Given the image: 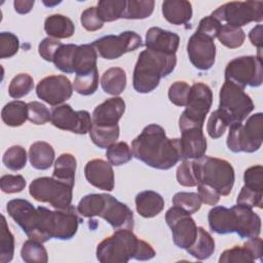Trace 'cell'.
I'll use <instances>...</instances> for the list:
<instances>
[{
  "instance_id": "cell-18",
  "label": "cell",
  "mask_w": 263,
  "mask_h": 263,
  "mask_svg": "<svg viewBox=\"0 0 263 263\" xmlns=\"http://www.w3.org/2000/svg\"><path fill=\"white\" fill-rule=\"evenodd\" d=\"M180 130L182 159H198L202 157L206 151V139L202 127L188 126Z\"/></svg>"
},
{
  "instance_id": "cell-8",
  "label": "cell",
  "mask_w": 263,
  "mask_h": 263,
  "mask_svg": "<svg viewBox=\"0 0 263 263\" xmlns=\"http://www.w3.org/2000/svg\"><path fill=\"white\" fill-rule=\"evenodd\" d=\"M219 108L217 109L227 122L228 126L242 122L254 110V103L245 89L226 81L219 93Z\"/></svg>"
},
{
  "instance_id": "cell-43",
  "label": "cell",
  "mask_w": 263,
  "mask_h": 263,
  "mask_svg": "<svg viewBox=\"0 0 263 263\" xmlns=\"http://www.w3.org/2000/svg\"><path fill=\"white\" fill-rule=\"evenodd\" d=\"M34 87L32 76L27 73L17 74L12 78L8 86V95L13 99H20L27 96Z\"/></svg>"
},
{
  "instance_id": "cell-46",
  "label": "cell",
  "mask_w": 263,
  "mask_h": 263,
  "mask_svg": "<svg viewBox=\"0 0 263 263\" xmlns=\"http://www.w3.org/2000/svg\"><path fill=\"white\" fill-rule=\"evenodd\" d=\"M176 177L178 183L185 187H194L198 184L194 163L190 159H184L182 161L177 168Z\"/></svg>"
},
{
  "instance_id": "cell-19",
  "label": "cell",
  "mask_w": 263,
  "mask_h": 263,
  "mask_svg": "<svg viewBox=\"0 0 263 263\" xmlns=\"http://www.w3.org/2000/svg\"><path fill=\"white\" fill-rule=\"evenodd\" d=\"M125 111V102L120 97H113L97 106L92 112L91 121L96 126L117 125Z\"/></svg>"
},
{
  "instance_id": "cell-10",
  "label": "cell",
  "mask_w": 263,
  "mask_h": 263,
  "mask_svg": "<svg viewBox=\"0 0 263 263\" xmlns=\"http://www.w3.org/2000/svg\"><path fill=\"white\" fill-rule=\"evenodd\" d=\"M224 25L241 28L242 26L263 20L262 1H233L219 6L211 14Z\"/></svg>"
},
{
  "instance_id": "cell-2",
  "label": "cell",
  "mask_w": 263,
  "mask_h": 263,
  "mask_svg": "<svg viewBox=\"0 0 263 263\" xmlns=\"http://www.w3.org/2000/svg\"><path fill=\"white\" fill-rule=\"evenodd\" d=\"M133 156L157 170H170L178 163L181 156L180 139L166 137L162 126L152 123L132 142Z\"/></svg>"
},
{
  "instance_id": "cell-32",
  "label": "cell",
  "mask_w": 263,
  "mask_h": 263,
  "mask_svg": "<svg viewBox=\"0 0 263 263\" xmlns=\"http://www.w3.org/2000/svg\"><path fill=\"white\" fill-rule=\"evenodd\" d=\"M76 165V158L72 154L63 153L58 157L54 162L52 177L74 186Z\"/></svg>"
},
{
  "instance_id": "cell-45",
  "label": "cell",
  "mask_w": 263,
  "mask_h": 263,
  "mask_svg": "<svg viewBox=\"0 0 263 263\" xmlns=\"http://www.w3.org/2000/svg\"><path fill=\"white\" fill-rule=\"evenodd\" d=\"M201 203L198 193L195 192H178L173 197V204L190 215L199 211Z\"/></svg>"
},
{
  "instance_id": "cell-52",
  "label": "cell",
  "mask_w": 263,
  "mask_h": 263,
  "mask_svg": "<svg viewBox=\"0 0 263 263\" xmlns=\"http://www.w3.org/2000/svg\"><path fill=\"white\" fill-rule=\"evenodd\" d=\"M262 198H263V192H258V191H254V190H251L245 186H242L238 196H237V199H236V202L237 204H241V205H245V206H248V208H259L261 209L262 208Z\"/></svg>"
},
{
  "instance_id": "cell-49",
  "label": "cell",
  "mask_w": 263,
  "mask_h": 263,
  "mask_svg": "<svg viewBox=\"0 0 263 263\" xmlns=\"http://www.w3.org/2000/svg\"><path fill=\"white\" fill-rule=\"evenodd\" d=\"M51 113L47 107L40 102H30L28 103V119L37 125L45 124L50 121Z\"/></svg>"
},
{
  "instance_id": "cell-5",
  "label": "cell",
  "mask_w": 263,
  "mask_h": 263,
  "mask_svg": "<svg viewBox=\"0 0 263 263\" xmlns=\"http://www.w3.org/2000/svg\"><path fill=\"white\" fill-rule=\"evenodd\" d=\"M177 64L176 54L145 49L140 52L133 75V86L140 93L154 90L160 79L171 74Z\"/></svg>"
},
{
  "instance_id": "cell-6",
  "label": "cell",
  "mask_w": 263,
  "mask_h": 263,
  "mask_svg": "<svg viewBox=\"0 0 263 263\" xmlns=\"http://www.w3.org/2000/svg\"><path fill=\"white\" fill-rule=\"evenodd\" d=\"M198 184H205L215 189L220 195L230 194L235 176L230 162L225 159L202 156L193 160Z\"/></svg>"
},
{
  "instance_id": "cell-38",
  "label": "cell",
  "mask_w": 263,
  "mask_h": 263,
  "mask_svg": "<svg viewBox=\"0 0 263 263\" xmlns=\"http://www.w3.org/2000/svg\"><path fill=\"white\" fill-rule=\"evenodd\" d=\"M1 233H0V262H10L14 254V237L7 225L4 215H1Z\"/></svg>"
},
{
  "instance_id": "cell-21",
  "label": "cell",
  "mask_w": 263,
  "mask_h": 263,
  "mask_svg": "<svg viewBox=\"0 0 263 263\" xmlns=\"http://www.w3.org/2000/svg\"><path fill=\"white\" fill-rule=\"evenodd\" d=\"M179 43L180 37L178 34L158 27H152L146 33L145 45L150 50L165 54H176Z\"/></svg>"
},
{
  "instance_id": "cell-58",
  "label": "cell",
  "mask_w": 263,
  "mask_h": 263,
  "mask_svg": "<svg viewBox=\"0 0 263 263\" xmlns=\"http://www.w3.org/2000/svg\"><path fill=\"white\" fill-rule=\"evenodd\" d=\"M262 25H257L255 26L249 33V38L250 41L253 45H255L256 47H258L259 52L262 49L263 46V33H262Z\"/></svg>"
},
{
  "instance_id": "cell-34",
  "label": "cell",
  "mask_w": 263,
  "mask_h": 263,
  "mask_svg": "<svg viewBox=\"0 0 263 263\" xmlns=\"http://www.w3.org/2000/svg\"><path fill=\"white\" fill-rule=\"evenodd\" d=\"M126 0H101L98 2V13L105 22H114L123 18Z\"/></svg>"
},
{
  "instance_id": "cell-16",
  "label": "cell",
  "mask_w": 263,
  "mask_h": 263,
  "mask_svg": "<svg viewBox=\"0 0 263 263\" xmlns=\"http://www.w3.org/2000/svg\"><path fill=\"white\" fill-rule=\"evenodd\" d=\"M73 85L64 75H51L41 79L36 86V95L50 106H59L71 98Z\"/></svg>"
},
{
  "instance_id": "cell-39",
  "label": "cell",
  "mask_w": 263,
  "mask_h": 263,
  "mask_svg": "<svg viewBox=\"0 0 263 263\" xmlns=\"http://www.w3.org/2000/svg\"><path fill=\"white\" fill-rule=\"evenodd\" d=\"M217 38L224 46L228 48H237L241 46L246 39V34L241 28L223 25L218 33Z\"/></svg>"
},
{
  "instance_id": "cell-37",
  "label": "cell",
  "mask_w": 263,
  "mask_h": 263,
  "mask_svg": "<svg viewBox=\"0 0 263 263\" xmlns=\"http://www.w3.org/2000/svg\"><path fill=\"white\" fill-rule=\"evenodd\" d=\"M76 48V44H62L53 55L52 63L54 64L55 68L67 74L73 73V63Z\"/></svg>"
},
{
  "instance_id": "cell-55",
  "label": "cell",
  "mask_w": 263,
  "mask_h": 263,
  "mask_svg": "<svg viewBox=\"0 0 263 263\" xmlns=\"http://www.w3.org/2000/svg\"><path fill=\"white\" fill-rule=\"evenodd\" d=\"M221 27H222V24L219 21L214 18L212 15H209L200 20L196 32L201 33L214 40L218 36V33Z\"/></svg>"
},
{
  "instance_id": "cell-23",
  "label": "cell",
  "mask_w": 263,
  "mask_h": 263,
  "mask_svg": "<svg viewBox=\"0 0 263 263\" xmlns=\"http://www.w3.org/2000/svg\"><path fill=\"white\" fill-rule=\"evenodd\" d=\"M238 216V229L236 233L240 238H251L259 236L261 232V218L251 208L236 204L234 205Z\"/></svg>"
},
{
  "instance_id": "cell-53",
  "label": "cell",
  "mask_w": 263,
  "mask_h": 263,
  "mask_svg": "<svg viewBox=\"0 0 263 263\" xmlns=\"http://www.w3.org/2000/svg\"><path fill=\"white\" fill-rule=\"evenodd\" d=\"M227 126H228V124L225 121V119L222 117L220 112L218 110H216L211 114V116L208 120L206 130H208L209 136L212 139H219L220 137L223 136Z\"/></svg>"
},
{
  "instance_id": "cell-27",
  "label": "cell",
  "mask_w": 263,
  "mask_h": 263,
  "mask_svg": "<svg viewBox=\"0 0 263 263\" xmlns=\"http://www.w3.org/2000/svg\"><path fill=\"white\" fill-rule=\"evenodd\" d=\"M97 59L98 52L92 44L77 45L73 63V73L81 75L96 70Z\"/></svg>"
},
{
  "instance_id": "cell-57",
  "label": "cell",
  "mask_w": 263,
  "mask_h": 263,
  "mask_svg": "<svg viewBox=\"0 0 263 263\" xmlns=\"http://www.w3.org/2000/svg\"><path fill=\"white\" fill-rule=\"evenodd\" d=\"M198 189V195L201 199V201L209 205H215L220 200V194L213 189L212 187L205 185V184H197Z\"/></svg>"
},
{
  "instance_id": "cell-4",
  "label": "cell",
  "mask_w": 263,
  "mask_h": 263,
  "mask_svg": "<svg viewBox=\"0 0 263 263\" xmlns=\"http://www.w3.org/2000/svg\"><path fill=\"white\" fill-rule=\"evenodd\" d=\"M78 213L86 218L95 216L106 220L115 230L134 228L133 211L117 200L114 196L106 193H91L83 196L78 205Z\"/></svg>"
},
{
  "instance_id": "cell-59",
  "label": "cell",
  "mask_w": 263,
  "mask_h": 263,
  "mask_svg": "<svg viewBox=\"0 0 263 263\" xmlns=\"http://www.w3.org/2000/svg\"><path fill=\"white\" fill-rule=\"evenodd\" d=\"M34 0H15L13 2L14 9L20 14H26L31 11L34 6Z\"/></svg>"
},
{
  "instance_id": "cell-48",
  "label": "cell",
  "mask_w": 263,
  "mask_h": 263,
  "mask_svg": "<svg viewBox=\"0 0 263 263\" xmlns=\"http://www.w3.org/2000/svg\"><path fill=\"white\" fill-rule=\"evenodd\" d=\"M243 182L245 187L258 191L263 192V167L262 165H254L245 171L243 174Z\"/></svg>"
},
{
  "instance_id": "cell-35",
  "label": "cell",
  "mask_w": 263,
  "mask_h": 263,
  "mask_svg": "<svg viewBox=\"0 0 263 263\" xmlns=\"http://www.w3.org/2000/svg\"><path fill=\"white\" fill-rule=\"evenodd\" d=\"M21 256L26 263H46L48 261L47 251L42 242L31 238L24 242Z\"/></svg>"
},
{
  "instance_id": "cell-22",
  "label": "cell",
  "mask_w": 263,
  "mask_h": 263,
  "mask_svg": "<svg viewBox=\"0 0 263 263\" xmlns=\"http://www.w3.org/2000/svg\"><path fill=\"white\" fill-rule=\"evenodd\" d=\"M210 229L218 234H227L237 231L238 217L234 206L228 209L222 205L214 206L208 215Z\"/></svg>"
},
{
  "instance_id": "cell-50",
  "label": "cell",
  "mask_w": 263,
  "mask_h": 263,
  "mask_svg": "<svg viewBox=\"0 0 263 263\" xmlns=\"http://www.w3.org/2000/svg\"><path fill=\"white\" fill-rule=\"evenodd\" d=\"M20 48L18 38L11 32L0 33V58L7 59L13 57Z\"/></svg>"
},
{
  "instance_id": "cell-56",
  "label": "cell",
  "mask_w": 263,
  "mask_h": 263,
  "mask_svg": "<svg viewBox=\"0 0 263 263\" xmlns=\"http://www.w3.org/2000/svg\"><path fill=\"white\" fill-rule=\"evenodd\" d=\"M63 43L58 39L47 37L44 38L38 45V52L42 59L47 62H52L53 55Z\"/></svg>"
},
{
  "instance_id": "cell-12",
  "label": "cell",
  "mask_w": 263,
  "mask_h": 263,
  "mask_svg": "<svg viewBox=\"0 0 263 263\" xmlns=\"http://www.w3.org/2000/svg\"><path fill=\"white\" fill-rule=\"evenodd\" d=\"M225 80L243 89L246 86H260L263 82L262 59L256 55L233 59L225 68Z\"/></svg>"
},
{
  "instance_id": "cell-7",
  "label": "cell",
  "mask_w": 263,
  "mask_h": 263,
  "mask_svg": "<svg viewBox=\"0 0 263 263\" xmlns=\"http://www.w3.org/2000/svg\"><path fill=\"white\" fill-rule=\"evenodd\" d=\"M263 114L251 115L245 124L233 123L229 126L227 146L234 153H252L260 149L263 142Z\"/></svg>"
},
{
  "instance_id": "cell-29",
  "label": "cell",
  "mask_w": 263,
  "mask_h": 263,
  "mask_svg": "<svg viewBox=\"0 0 263 263\" xmlns=\"http://www.w3.org/2000/svg\"><path fill=\"white\" fill-rule=\"evenodd\" d=\"M103 90L111 96L120 95L126 86V74L122 68L113 67L106 70L101 77Z\"/></svg>"
},
{
  "instance_id": "cell-31",
  "label": "cell",
  "mask_w": 263,
  "mask_h": 263,
  "mask_svg": "<svg viewBox=\"0 0 263 263\" xmlns=\"http://www.w3.org/2000/svg\"><path fill=\"white\" fill-rule=\"evenodd\" d=\"M2 121L8 126H21L28 119V104L23 101L7 103L1 111Z\"/></svg>"
},
{
  "instance_id": "cell-40",
  "label": "cell",
  "mask_w": 263,
  "mask_h": 263,
  "mask_svg": "<svg viewBox=\"0 0 263 263\" xmlns=\"http://www.w3.org/2000/svg\"><path fill=\"white\" fill-rule=\"evenodd\" d=\"M99 86L98 69L81 75H76L73 82V89L82 96H90L96 92Z\"/></svg>"
},
{
  "instance_id": "cell-28",
  "label": "cell",
  "mask_w": 263,
  "mask_h": 263,
  "mask_svg": "<svg viewBox=\"0 0 263 263\" xmlns=\"http://www.w3.org/2000/svg\"><path fill=\"white\" fill-rule=\"evenodd\" d=\"M44 31L54 39L69 38L74 34L75 27L73 22L63 14H52L45 18Z\"/></svg>"
},
{
  "instance_id": "cell-14",
  "label": "cell",
  "mask_w": 263,
  "mask_h": 263,
  "mask_svg": "<svg viewBox=\"0 0 263 263\" xmlns=\"http://www.w3.org/2000/svg\"><path fill=\"white\" fill-rule=\"evenodd\" d=\"M165 222L172 229L174 243L180 249H188L197 235V226L190 214L178 206L168 209L165 213Z\"/></svg>"
},
{
  "instance_id": "cell-20",
  "label": "cell",
  "mask_w": 263,
  "mask_h": 263,
  "mask_svg": "<svg viewBox=\"0 0 263 263\" xmlns=\"http://www.w3.org/2000/svg\"><path fill=\"white\" fill-rule=\"evenodd\" d=\"M84 175L87 182L105 191L114 189V172L112 164L103 159L89 160L84 167Z\"/></svg>"
},
{
  "instance_id": "cell-47",
  "label": "cell",
  "mask_w": 263,
  "mask_h": 263,
  "mask_svg": "<svg viewBox=\"0 0 263 263\" xmlns=\"http://www.w3.org/2000/svg\"><path fill=\"white\" fill-rule=\"evenodd\" d=\"M188 83L184 81H176L168 88V99L170 101L179 107H185L188 101V95L190 91Z\"/></svg>"
},
{
  "instance_id": "cell-36",
  "label": "cell",
  "mask_w": 263,
  "mask_h": 263,
  "mask_svg": "<svg viewBox=\"0 0 263 263\" xmlns=\"http://www.w3.org/2000/svg\"><path fill=\"white\" fill-rule=\"evenodd\" d=\"M153 0H127L123 18L143 20L149 17L154 10Z\"/></svg>"
},
{
  "instance_id": "cell-24",
  "label": "cell",
  "mask_w": 263,
  "mask_h": 263,
  "mask_svg": "<svg viewBox=\"0 0 263 263\" xmlns=\"http://www.w3.org/2000/svg\"><path fill=\"white\" fill-rule=\"evenodd\" d=\"M161 11L173 25H185L192 17V5L186 0H165L161 4Z\"/></svg>"
},
{
  "instance_id": "cell-11",
  "label": "cell",
  "mask_w": 263,
  "mask_h": 263,
  "mask_svg": "<svg viewBox=\"0 0 263 263\" xmlns=\"http://www.w3.org/2000/svg\"><path fill=\"white\" fill-rule=\"evenodd\" d=\"M213 102L211 88L201 82L194 83L190 87L186 108L180 116L179 128L188 126L202 127L206 114L209 113Z\"/></svg>"
},
{
  "instance_id": "cell-9",
  "label": "cell",
  "mask_w": 263,
  "mask_h": 263,
  "mask_svg": "<svg viewBox=\"0 0 263 263\" xmlns=\"http://www.w3.org/2000/svg\"><path fill=\"white\" fill-rule=\"evenodd\" d=\"M73 187L53 177H40L31 182L29 193L37 201L49 203L57 210H64L71 205Z\"/></svg>"
},
{
  "instance_id": "cell-1",
  "label": "cell",
  "mask_w": 263,
  "mask_h": 263,
  "mask_svg": "<svg viewBox=\"0 0 263 263\" xmlns=\"http://www.w3.org/2000/svg\"><path fill=\"white\" fill-rule=\"evenodd\" d=\"M6 210L29 238L42 243L50 238H72L81 222L77 209L72 205L51 211L41 205L35 208L30 201L16 198L7 202Z\"/></svg>"
},
{
  "instance_id": "cell-54",
  "label": "cell",
  "mask_w": 263,
  "mask_h": 263,
  "mask_svg": "<svg viewBox=\"0 0 263 263\" xmlns=\"http://www.w3.org/2000/svg\"><path fill=\"white\" fill-rule=\"evenodd\" d=\"M80 23L85 30L90 32L98 31L104 25V22L99 16L98 9L96 6H90L81 13Z\"/></svg>"
},
{
  "instance_id": "cell-17",
  "label": "cell",
  "mask_w": 263,
  "mask_h": 263,
  "mask_svg": "<svg viewBox=\"0 0 263 263\" xmlns=\"http://www.w3.org/2000/svg\"><path fill=\"white\" fill-rule=\"evenodd\" d=\"M187 52L191 64L198 70L206 71L215 64L216 45L213 39L195 32L188 40Z\"/></svg>"
},
{
  "instance_id": "cell-51",
  "label": "cell",
  "mask_w": 263,
  "mask_h": 263,
  "mask_svg": "<svg viewBox=\"0 0 263 263\" xmlns=\"http://www.w3.org/2000/svg\"><path fill=\"white\" fill-rule=\"evenodd\" d=\"M0 187L4 193H17L25 189L26 180L21 175H4L0 179Z\"/></svg>"
},
{
  "instance_id": "cell-30",
  "label": "cell",
  "mask_w": 263,
  "mask_h": 263,
  "mask_svg": "<svg viewBox=\"0 0 263 263\" xmlns=\"http://www.w3.org/2000/svg\"><path fill=\"white\" fill-rule=\"evenodd\" d=\"M186 251L197 260H205L215 252V240L203 227H197L196 238Z\"/></svg>"
},
{
  "instance_id": "cell-42",
  "label": "cell",
  "mask_w": 263,
  "mask_h": 263,
  "mask_svg": "<svg viewBox=\"0 0 263 263\" xmlns=\"http://www.w3.org/2000/svg\"><path fill=\"white\" fill-rule=\"evenodd\" d=\"M27 158L28 156L25 148L18 145H14L5 151L2 161L7 168L16 172L26 166Z\"/></svg>"
},
{
  "instance_id": "cell-25",
  "label": "cell",
  "mask_w": 263,
  "mask_h": 263,
  "mask_svg": "<svg viewBox=\"0 0 263 263\" xmlns=\"http://www.w3.org/2000/svg\"><path fill=\"white\" fill-rule=\"evenodd\" d=\"M137 212L144 218H152L162 212L164 208L163 197L152 190H145L136 196Z\"/></svg>"
},
{
  "instance_id": "cell-13",
  "label": "cell",
  "mask_w": 263,
  "mask_h": 263,
  "mask_svg": "<svg viewBox=\"0 0 263 263\" xmlns=\"http://www.w3.org/2000/svg\"><path fill=\"white\" fill-rule=\"evenodd\" d=\"M142 38L134 31H124L119 35L103 36L92 42L99 54L107 60L118 59L124 53L142 46Z\"/></svg>"
},
{
  "instance_id": "cell-26",
  "label": "cell",
  "mask_w": 263,
  "mask_h": 263,
  "mask_svg": "<svg viewBox=\"0 0 263 263\" xmlns=\"http://www.w3.org/2000/svg\"><path fill=\"white\" fill-rule=\"evenodd\" d=\"M29 160L36 170H48L54 160V150L47 142L37 141L29 148Z\"/></svg>"
},
{
  "instance_id": "cell-3",
  "label": "cell",
  "mask_w": 263,
  "mask_h": 263,
  "mask_svg": "<svg viewBox=\"0 0 263 263\" xmlns=\"http://www.w3.org/2000/svg\"><path fill=\"white\" fill-rule=\"evenodd\" d=\"M96 255L102 263H126L130 259L150 260L155 256V251L130 229H118L98 245Z\"/></svg>"
},
{
  "instance_id": "cell-41",
  "label": "cell",
  "mask_w": 263,
  "mask_h": 263,
  "mask_svg": "<svg viewBox=\"0 0 263 263\" xmlns=\"http://www.w3.org/2000/svg\"><path fill=\"white\" fill-rule=\"evenodd\" d=\"M256 260L251 249L243 243V246H235L231 249L225 250L220 258V263H232V262H247L252 263Z\"/></svg>"
},
{
  "instance_id": "cell-44",
  "label": "cell",
  "mask_w": 263,
  "mask_h": 263,
  "mask_svg": "<svg viewBox=\"0 0 263 263\" xmlns=\"http://www.w3.org/2000/svg\"><path fill=\"white\" fill-rule=\"evenodd\" d=\"M106 156L110 164L118 166L128 162L133 157V152L125 142H116L107 148Z\"/></svg>"
},
{
  "instance_id": "cell-33",
  "label": "cell",
  "mask_w": 263,
  "mask_h": 263,
  "mask_svg": "<svg viewBox=\"0 0 263 263\" xmlns=\"http://www.w3.org/2000/svg\"><path fill=\"white\" fill-rule=\"evenodd\" d=\"M89 136L92 143L102 149H107L119 138V125L96 126L91 124Z\"/></svg>"
},
{
  "instance_id": "cell-15",
  "label": "cell",
  "mask_w": 263,
  "mask_h": 263,
  "mask_svg": "<svg viewBox=\"0 0 263 263\" xmlns=\"http://www.w3.org/2000/svg\"><path fill=\"white\" fill-rule=\"evenodd\" d=\"M50 113V121L55 127L78 135L89 133L92 121L87 111H74L70 105L63 104L52 108Z\"/></svg>"
}]
</instances>
